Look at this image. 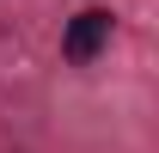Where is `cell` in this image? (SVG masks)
Masks as SVG:
<instances>
[{"label": "cell", "instance_id": "1", "mask_svg": "<svg viewBox=\"0 0 159 153\" xmlns=\"http://www.w3.org/2000/svg\"><path fill=\"white\" fill-rule=\"evenodd\" d=\"M110 12H104V6H86V12H74V19H67V31H61V55L67 61H92L104 49V43H110Z\"/></svg>", "mask_w": 159, "mask_h": 153}]
</instances>
